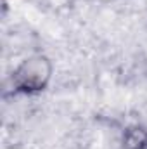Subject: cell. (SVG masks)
I'll use <instances>...</instances> for the list:
<instances>
[{"mask_svg":"<svg viewBox=\"0 0 147 149\" xmlns=\"http://www.w3.org/2000/svg\"><path fill=\"white\" fill-rule=\"evenodd\" d=\"M52 66L45 56H31L24 59L14 71L12 81L19 92H38L43 90L50 78Z\"/></svg>","mask_w":147,"mask_h":149,"instance_id":"cell-1","label":"cell"},{"mask_svg":"<svg viewBox=\"0 0 147 149\" xmlns=\"http://www.w3.org/2000/svg\"><path fill=\"white\" fill-rule=\"evenodd\" d=\"M128 149H147V132L144 128H130L125 135Z\"/></svg>","mask_w":147,"mask_h":149,"instance_id":"cell-2","label":"cell"}]
</instances>
